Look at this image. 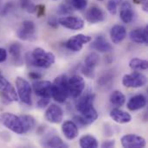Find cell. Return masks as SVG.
<instances>
[{"mask_svg":"<svg viewBox=\"0 0 148 148\" xmlns=\"http://www.w3.org/2000/svg\"><path fill=\"white\" fill-rule=\"evenodd\" d=\"M26 61L28 64L37 68L47 69L55 63L56 57L52 52H46L42 48H36L30 54H27Z\"/></svg>","mask_w":148,"mask_h":148,"instance_id":"6da1fadb","label":"cell"},{"mask_svg":"<svg viewBox=\"0 0 148 148\" xmlns=\"http://www.w3.org/2000/svg\"><path fill=\"white\" fill-rule=\"evenodd\" d=\"M68 78L65 75L57 76L51 85V96L57 102L62 103L69 97Z\"/></svg>","mask_w":148,"mask_h":148,"instance_id":"7a4b0ae2","label":"cell"},{"mask_svg":"<svg viewBox=\"0 0 148 148\" xmlns=\"http://www.w3.org/2000/svg\"><path fill=\"white\" fill-rule=\"evenodd\" d=\"M0 122L15 134H24L26 133L20 116L10 113H3L0 114Z\"/></svg>","mask_w":148,"mask_h":148,"instance_id":"3957f363","label":"cell"},{"mask_svg":"<svg viewBox=\"0 0 148 148\" xmlns=\"http://www.w3.org/2000/svg\"><path fill=\"white\" fill-rule=\"evenodd\" d=\"M16 93L18 98L21 101L28 106H31L32 99H31V87L29 83L22 77H17L16 80Z\"/></svg>","mask_w":148,"mask_h":148,"instance_id":"277c9868","label":"cell"},{"mask_svg":"<svg viewBox=\"0 0 148 148\" xmlns=\"http://www.w3.org/2000/svg\"><path fill=\"white\" fill-rule=\"evenodd\" d=\"M0 95L1 97L7 102L16 101L18 100L17 93L13 86L0 72Z\"/></svg>","mask_w":148,"mask_h":148,"instance_id":"5b68a950","label":"cell"},{"mask_svg":"<svg viewBox=\"0 0 148 148\" xmlns=\"http://www.w3.org/2000/svg\"><path fill=\"white\" fill-rule=\"evenodd\" d=\"M36 28L34 22L31 20H25L21 23L16 34L17 36L22 40L33 41L36 39Z\"/></svg>","mask_w":148,"mask_h":148,"instance_id":"8992f818","label":"cell"},{"mask_svg":"<svg viewBox=\"0 0 148 148\" xmlns=\"http://www.w3.org/2000/svg\"><path fill=\"white\" fill-rule=\"evenodd\" d=\"M147 83V77L139 72L125 75L122 78V84L127 88H138L145 86Z\"/></svg>","mask_w":148,"mask_h":148,"instance_id":"52a82bcc","label":"cell"},{"mask_svg":"<svg viewBox=\"0 0 148 148\" xmlns=\"http://www.w3.org/2000/svg\"><path fill=\"white\" fill-rule=\"evenodd\" d=\"M69 94L73 98H78L85 88V81L82 76L73 75L68 80Z\"/></svg>","mask_w":148,"mask_h":148,"instance_id":"ba28073f","label":"cell"},{"mask_svg":"<svg viewBox=\"0 0 148 148\" xmlns=\"http://www.w3.org/2000/svg\"><path fill=\"white\" fill-rule=\"evenodd\" d=\"M92 40V37L89 36H86L83 34H78L75 35L74 36H72L71 38H69L66 43L65 46L68 49L74 51V52H79L82 50L83 45L90 42Z\"/></svg>","mask_w":148,"mask_h":148,"instance_id":"9c48e42d","label":"cell"},{"mask_svg":"<svg viewBox=\"0 0 148 148\" xmlns=\"http://www.w3.org/2000/svg\"><path fill=\"white\" fill-rule=\"evenodd\" d=\"M121 142L126 148H143L147 146L146 140L136 134H126L121 137Z\"/></svg>","mask_w":148,"mask_h":148,"instance_id":"30bf717a","label":"cell"},{"mask_svg":"<svg viewBox=\"0 0 148 148\" xmlns=\"http://www.w3.org/2000/svg\"><path fill=\"white\" fill-rule=\"evenodd\" d=\"M58 23L64 28L72 30H80L84 27V21L81 17L74 16H62L58 19Z\"/></svg>","mask_w":148,"mask_h":148,"instance_id":"8fae6325","label":"cell"},{"mask_svg":"<svg viewBox=\"0 0 148 148\" xmlns=\"http://www.w3.org/2000/svg\"><path fill=\"white\" fill-rule=\"evenodd\" d=\"M45 119L53 124H59L62 121L63 112L61 107L52 104L50 105L45 112Z\"/></svg>","mask_w":148,"mask_h":148,"instance_id":"7c38bea8","label":"cell"},{"mask_svg":"<svg viewBox=\"0 0 148 148\" xmlns=\"http://www.w3.org/2000/svg\"><path fill=\"white\" fill-rule=\"evenodd\" d=\"M86 20L90 23H98L105 20V14L98 6H91L85 13Z\"/></svg>","mask_w":148,"mask_h":148,"instance_id":"4fadbf2b","label":"cell"},{"mask_svg":"<svg viewBox=\"0 0 148 148\" xmlns=\"http://www.w3.org/2000/svg\"><path fill=\"white\" fill-rule=\"evenodd\" d=\"M51 85L49 81H38L33 83V90L37 96L51 97Z\"/></svg>","mask_w":148,"mask_h":148,"instance_id":"5bb4252c","label":"cell"},{"mask_svg":"<svg viewBox=\"0 0 148 148\" xmlns=\"http://www.w3.org/2000/svg\"><path fill=\"white\" fill-rule=\"evenodd\" d=\"M129 37L131 41L135 43L140 44H147L148 42V34L147 26L145 28H138L130 32Z\"/></svg>","mask_w":148,"mask_h":148,"instance_id":"9a60e30c","label":"cell"},{"mask_svg":"<svg viewBox=\"0 0 148 148\" xmlns=\"http://www.w3.org/2000/svg\"><path fill=\"white\" fill-rule=\"evenodd\" d=\"M110 37L114 43H121L127 37V29L124 26L116 24L110 29Z\"/></svg>","mask_w":148,"mask_h":148,"instance_id":"2e32d148","label":"cell"},{"mask_svg":"<svg viewBox=\"0 0 148 148\" xmlns=\"http://www.w3.org/2000/svg\"><path fill=\"white\" fill-rule=\"evenodd\" d=\"M62 131L68 140H74L78 136V127L72 121H64L62 126Z\"/></svg>","mask_w":148,"mask_h":148,"instance_id":"e0dca14e","label":"cell"},{"mask_svg":"<svg viewBox=\"0 0 148 148\" xmlns=\"http://www.w3.org/2000/svg\"><path fill=\"white\" fill-rule=\"evenodd\" d=\"M110 117L112 120L119 124H126L132 121V116L130 114L120 109V108H114L110 112Z\"/></svg>","mask_w":148,"mask_h":148,"instance_id":"ac0fdd59","label":"cell"},{"mask_svg":"<svg viewBox=\"0 0 148 148\" xmlns=\"http://www.w3.org/2000/svg\"><path fill=\"white\" fill-rule=\"evenodd\" d=\"M120 16L123 23H129L134 19V10L132 8V5L129 2L125 1L121 5L120 10Z\"/></svg>","mask_w":148,"mask_h":148,"instance_id":"d6986e66","label":"cell"},{"mask_svg":"<svg viewBox=\"0 0 148 148\" xmlns=\"http://www.w3.org/2000/svg\"><path fill=\"white\" fill-rule=\"evenodd\" d=\"M95 99V95L93 93H87L85 95L81 97L78 101L76 102V109L79 113L85 111L86 109L89 108L93 106Z\"/></svg>","mask_w":148,"mask_h":148,"instance_id":"ffe728a7","label":"cell"},{"mask_svg":"<svg viewBox=\"0 0 148 148\" xmlns=\"http://www.w3.org/2000/svg\"><path fill=\"white\" fill-rule=\"evenodd\" d=\"M146 105H147V99L143 95H134L128 101V102L127 104V108L131 111L140 110V109L143 108Z\"/></svg>","mask_w":148,"mask_h":148,"instance_id":"44dd1931","label":"cell"},{"mask_svg":"<svg viewBox=\"0 0 148 148\" xmlns=\"http://www.w3.org/2000/svg\"><path fill=\"white\" fill-rule=\"evenodd\" d=\"M92 48L100 52H109L113 49L112 45L102 36H99L95 38L92 43Z\"/></svg>","mask_w":148,"mask_h":148,"instance_id":"7402d4cb","label":"cell"},{"mask_svg":"<svg viewBox=\"0 0 148 148\" xmlns=\"http://www.w3.org/2000/svg\"><path fill=\"white\" fill-rule=\"evenodd\" d=\"M46 147H53V148H63L68 147V145L62 141V140L56 135H53L47 139L44 143L42 144Z\"/></svg>","mask_w":148,"mask_h":148,"instance_id":"603a6c76","label":"cell"},{"mask_svg":"<svg viewBox=\"0 0 148 148\" xmlns=\"http://www.w3.org/2000/svg\"><path fill=\"white\" fill-rule=\"evenodd\" d=\"M80 147L82 148H96L98 147L99 143L97 140L92 135H84L80 139Z\"/></svg>","mask_w":148,"mask_h":148,"instance_id":"cb8c5ba5","label":"cell"},{"mask_svg":"<svg viewBox=\"0 0 148 148\" xmlns=\"http://www.w3.org/2000/svg\"><path fill=\"white\" fill-rule=\"evenodd\" d=\"M21 51H22V46L18 42L12 43L10 48H9V52L11 55L14 62L16 63L20 64L22 62V56H21Z\"/></svg>","mask_w":148,"mask_h":148,"instance_id":"d4e9b609","label":"cell"},{"mask_svg":"<svg viewBox=\"0 0 148 148\" xmlns=\"http://www.w3.org/2000/svg\"><path fill=\"white\" fill-rule=\"evenodd\" d=\"M109 100H110V102L113 105L116 106V107H122L125 104V102H126V97H125V95H123V93H121L119 90L114 91L110 95Z\"/></svg>","mask_w":148,"mask_h":148,"instance_id":"484cf974","label":"cell"},{"mask_svg":"<svg viewBox=\"0 0 148 148\" xmlns=\"http://www.w3.org/2000/svg\"><path fill=\"white\" fill-rule=\"evenodd\" d=\"M129 67L133 70H146L148 68V62L147 60L134 58L129 62Z\"/></svg>","mask_w":148,"mask_h":148,"instance_id":"4316f807","label":"cell"},{"mask_svg":"<svg viewBox=\"0 0 148 148\" xmlns=\"http://www.w3.org/2000/svg\"><path fill=\"white\" fill-rule=\"evenodd\" d=\"M99 62V55L95 52H91L88 54L84 61V66L90 69H95Z\"/></svg>","mask_w":148,"mask_h":148,"instance_id":"83f0119b","label":"cell"},{"mask_svg":"<svg viewBox=\"0 0 148 148\" xmlns=\"http://www.w3.org/2000/svg\"><path fill=\"white\" fill-rule=\"evenodd\" d=\"M20 117L22 119V121H23V124L26 133L34 128V127L36 125V121H35V119L31 115H22Z\"/></svg>","mask_w":148,"mask_h":148,"instance_id":"f1b7e54d","label":"cell"},{"mask_svg":"<svg viewBox=\"0 0 148 148\" xmlns=\"http://www.w3.org/2000/svg\"><path fill=\"white\" fill-rule=\"evenodd\" d=\"M19 3L22 9L25 10L29 13H35L36 10V5H35L31 0H19Z\"/></svg>","mask_w":148,"mask_h":148,"instance_id":"f546056e","label":"cell"},{"mask_svg":"<svg viewBox=\"0 0 148 148\" xmlns=\"http://www.w3.org/2000/svg\"><path fill=\"white\" fill-rule=\"evenodd\" d=\"M113 80H114V75L112 73H106L102 76H101V78L98 80V84L101 87H106L111 84Z\"/></svg>","mask_w":148,"mask_h":148,"instance_id":"4dcf8cb0","label":"cell"},{"mask_svg":"<svg viewBox=\"0 0 148 148\" xmlns=\"http://www.w3.org/2000/svg\"><path fill=\"white\" fill-rule=\"evenodd\" d=\"M57 14L60 16H69L72 12V6L69 3H62L59 5L56 10Z\"/></svg>","mask_w":148,"mask_h":148,"instance_id":"1f68e13d","label":"cell"},{"mask_svg":"<svg viewBox=\"0 0 148 148\" xmlns=\"http://www.w3.org/2000/svg\"><path fill=\"white\" fill-rule=\"evenodd\" d=\"M69 1L72 8L78 10H84L88 5V0H69Z\"/></svg>","mask_w":148,"mask_h":148,"instance_id":"d6a6232c","label":"cell"},{"mask_svg":"<svg viewBox=\"0 0 148 148\" xmlns=\"http://www.w3.org/2000/svg\"><path fill=\"white\" fill-rule=\"evenodd\" d=\"M121 0H109L107 4V9L111 15H115L117 13L118 5L121 3Z\"/></svg>","mask_w":148,"mask_h":148,"instance_id":"836d02e7","label":"cell"},{"mask_svg":"<svg viewBox=\"0 0 148 148\" xmlns=\"http://www.w3.org/2000/svg\"><path fill=\"white\" fill-rule=\"evenodd\" d=\"M50 102V97H41V99L37 101V107L39 108H43L47 107Z\"/></svg>","mask_w":148,"mask_h":148,"instance_id":"e575fe53","label":"cell"},{"mask_svg":"<svg viewBox=\"0 0 148 148\" xmlns=\"http://www.w3.org/2000/svg\"><path fill=\"white\" fill-rule=\"evenodd\" d=\"M82 73L88 78L95 77V69H90V68H87V67L84 66L82 68Z\"/></svg>","mask_w":148,"mask_h":148,"instance_id":"d590c367","label":"cell"},{"mask_svg":"<svg viewBox=\"0 0 148 148\" xmlns=\"http://www.w3.org/2000/svg\"><path fill=\"white\" fill-rule=\"evenodd\" d=\"M36 15L38 17H41L44 16L45 14V5L44 4H38L36 5Z\"/></svg>","mask_w":148,"mask_h":148,"instance_id":"8d00e7d4","label":"cell"},{"mask_svg":"<svg viewBox=\"0 0 148 148\" xmlns=\"http://www.w3.org/2000/svg\"><path fill=\"white\" fill-rule=\"evenodd\" d=\"M115 146V140H106L101 144V147L103 148H111Z\"/></svg>","mask_w":148,"mask_h":148,"instance_id":"74e56055","label":"cell"},{"mask_svg":"<svg viewBox=\"0 0 148 148\" xmlns=\"http://www.w3.org/2000/svg\"><path fill=\"white\" fill-rule=\"evenodd\" d=\"M7 59V51L3 48H0V63L3 62Z\"/></svg>","mask_w":148,"mask_h":148,"instance_id":"f35d334b","label":"cell"},{"mask_svg":"<svg viewBox=\"0 0 148 148\" xmlns=\"http://www.w3.org/2000/svg\"><path fill=\"white\" fill-rule=\"evenodd\" d=\"M29 77H30L32 80H39L40 78H42V75L38 72L32 71L29 74Z\"/></svg>","mask_w":148,"mask_h":148,"instance_id":"ab89813d","label":"cell"},{"mask_svg":"<svg viewBox=\"0 0 148 148\" xmlns=\"http://www.w3.org/2000/svg\"><path fill=\"white\" fill-rule=\"evenodd\" d=\"M49 25L51 26L52 28H57L58 26V20L52 17V18H49Z\"/></svg>","mask_w":148,"mask_h":148,"instance_id":"60d3db41","label":"cell"},{"mask_svg":"<svg viewBox=\"0 0 148 148\" xmlns=\"http://www.w3.org/2000/svg\"><path fill=\"white\" fill-rule=\"evenodd\" d=\"M138 1H140V2H141L142 3H146V2H147V0H138Z\"/></svg>","mask_w":148,"mask_h":148,"instance_id":"b9f144b4","label":"cell"},{"mask_svg":"<svg viewBox=\"0 0 148 148\" xmlns=\"http://www.w3.org/2000/svg\"><path fill=\"white\" fill-rule=\"evenodd\" d=\"M99 1H104V0H99Z\"/></svg>","mask_w":148,"mask_h":148,"instance_id":"7bdbcfd3","label":"cell"}]
</instances>
